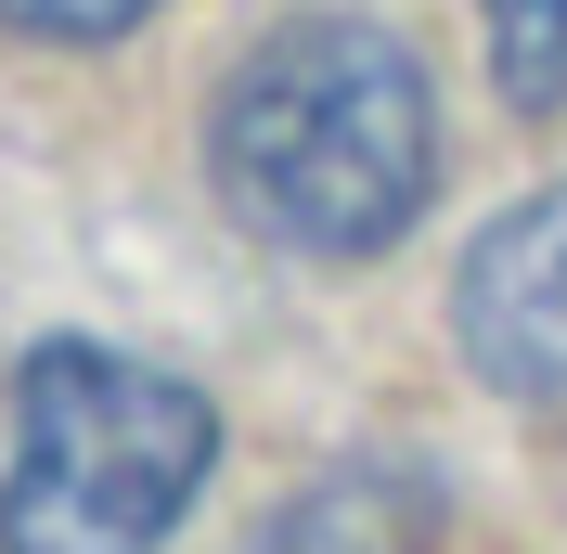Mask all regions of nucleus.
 <instances>
[{"instance_id":"nucleus-1","label":"nucleus","mask_w":567,"mask_h":554,"mask_svg":"<svg viewBox=\"0 0 567 554\" xmlns=\"http://www.w3.org/2000/svg\"><path fill=\"white\" fill-rule=\"evenodd\" d=\"M219 207L284 258H388L439 194V91L374 13H284L207 116Z\"/></svg>"},{"instance_id":"nucleus-2","label":"nucleus","mask_w":567,"mask_h":554,"mask_svg":"<svg viewBox=\"0 0 567 554\" xmlns=\"http://www.w3.org/2000/svg\"><path fill=\"white\" fill-rule=\"evenodd\" d=\"M219 464L207 387L168 361L52 336L13 375V464H0V554H168Z\"/></svg>"},{"instance_id":"nucleus-3","label":"nucleus","mask_w":567,"mask_h":554,"mask_svg":"<svg viewBox=\"0 0 567 554\" xmlns=\"http://www.w3.org/2000/svg\"><path fill=\"white\" fill-rule=\"evenodd\" d=\"M452 336H464V361H477L491 400L567 413V181H542L529 207H503L491 233L464 245Z\"/></svg>"},{"instance_id":"nucleus-4","label":"nucleus","mask_w":567,"mask_h":554,"mask_svg":"<svg viewBox=\"0 0 567 554\" xmlns=\"http://www.w3.org/2000/svg\"><path fill=\"white\" fill-rule=\"evenodd\" d=\"M439 516H452V503H439V478H425V464L361 451V464L310 478L246 554H439Z\"/></svg>"},{"instance_id":"nucleus-5","label":"nucleus","mask_w":567,"mask_h":554,"mask_svg":"<svg viewBox=\"0 0 567 554\" xmlns=\"http://www.w3.org/2000/svg\"><path fill=\"white\" fill-rule=\"evenodd\" d=\"M491 13V65H503V104L555 116L567 104V0H477Z\"/></svg>"},{"instance_id":"nucleus-6","label":"nucleus","mask_w":567,"mask_h":554,"mask_svg":"<svg viewBox=\"0 0 567 554\" xmlns=\"http://www.w3.org/2000/svg\"><path fill=\"white\" fill-rule=\"evenodd\" d=\"M142 13H168V0H0V27H13V39H52V52H91V39H130Z\"/></svg>"}]
</instances>
